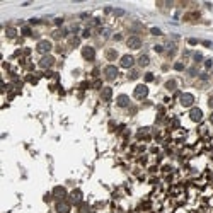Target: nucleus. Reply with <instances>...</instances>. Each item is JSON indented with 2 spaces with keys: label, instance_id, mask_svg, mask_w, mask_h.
<instances>
[{
  "label": "nucleus",
  "instance_id": "37",
  "mask_svg": "<svg viewBox=\"0 0 213 213\" xmlns=\"http://www.w3.org/2000/svg\"><path fill=\"white\" fill-rule=\"evenodd\" d=\"M200 78L201 80H208V73H200Z\"/></svg>",
  "mask_w": 213,
  "mask_h": 213
},
{
  "label": "nucleus",
  "instance_id": "10",
  "mask_svg": "<svg viewBox=\"0 0 213 213\" xmlns=\"http://www.w3.org/2000/svg\"><path fill=\"white\" fill-rule=\"evenodd\" d=\"M53 65H55V58L51 55H44V56H41V60H39V67L41 68H51Z\"/></svg>",
  "mask_w": 213,
  "mask_h": 213
},
{
  "label": "nucleus",
  "instance_id": "5",
  "mask_svg": "<svg viewBox=\"0 0 213 213\" xmlns=\"http://www.w3.org/2000/svg\"><path fill=\"white\" fill-rule=\"evenodd\" d=\"M126 46L130 49H140L142 48V39L138 38V36H130V38L126 39Z\"/></svg>",
  "mask_w": 213,
  "mask_h": 213
},
{
  "label": "nucleus",
  "instance_id": "22",
  "mask_svg": "<svg viewBox=\"0 0 213 213\" xmlns=\"http://www.w3.org/2000/svg\"><path fill=\"white\" fill-rule=\"evenodd\" d=\"M78 43H80V39H78L77 36H73V38L70 39V46H72V48H75V46H78Z\"/></svg>",
  "mask_w": 213,
  "mask_h": 213
},
{
  "label": "nucleus",
  "instance_id": "11",
  "mask_svg": "<svg viewBox=\"0 0 213 213\" xmlns=\"http://www.w3.org/2000/svg\"><path fill=\"white\" fill-rule=\"evenodd\" d=\"M70 203H67V201H56V205H55V212L56 213H70Z\"/></svg>",
  "mask_w": 213,
  "mask_h": 213
},
{
  "label": "nucleus",
  "instance_id": "31",
  "mask_svg": "<svg viewBox=\"0 0 213 213\" xmlns=\"http://www.w3.org/2000/svg\"><path fill=\"white\" fill-rule=\"evenodd\" d=\"M89 36H90V31H89V29L82 31V38H89Z\"/></svg>",
  "mask_w": 213,
  "mask_h": 213
},
{
  "label": "nucleus",
  "instance_id": "4",
  "mask_svg": "<svg viewBox=\"0 0 213 213\" xmlns=\"http://www.w3.org/2000/svg\"><path fill=\"white\" fill-rule=\"evenodd\" d=\"M179 101H181V106H184V107H191V106L194 104V96L191 94V92H184V94H181Z\"/></svg>",
  "mask_w": 213,
  "mask_h": 213
},
{
  "label": "nucleus",
  "instance_id": "18",
  "mask_svg": "<svg viewBox=\"0 0 213 213\" xmlns=\"http://www.w3.org/2000/svg\"><path fill=\"white\" fill-rule=\"evenodd\" d=\"M165 89H167V90H171V92H172V90H176V89H177V82H176L174 78L167 80V82H165Z\"/></svg>",
  "mask_w": 213,
  "mask_h": 213
},
{
  "label": "nucleus",
  "instance_id": "24",
  "mask_svg": "<svg viewBox=\"0 0 213 213\" xmlns=\"http://www.w3.org/2000/svg\"><path fill=\"white\" fill-rule=\"evenodd\" d=\"M20 32H22V36H31V28L29 26H26V28L20 29Z\"/></svg>",
  "mask_w": 213,
  "mask_h": 213
},
{
  "label": "nucleus",
  "instance_id": "20",
  "mask_svg": "<svg viewBox=\"0 0 213 213\" xmlns=\"http://www.w3.org/2000/svg\"><path fill=\"white\" fill-rule=\"evenodd\" d=\"M5 34H7L9 38H16V36H17V29H16V28H7Z\"/></svg>",
  "mask_w": 213,
  "mask_h": 213
},
{
  "label": "nucleus",
  "instance_id": "13",
  "mask_svg": "<svg viewBox=\"0 0 213 213\" xmlns=\"http://www.w3.org/2000/svg\"><path fill=\"white\" fill-rule=\"evenodd\" d=\"M116 104H118L119 107H128V106H130V97L126 96V94H121V96H118Z\"/></svg>",
  "mask_w": 213,
  "mask_h": 213
},
{
  "label": "nucleus",
  "instance_id": "23",
  "mask_svg": "<svg viewBox=\"0 0 213 213\" xmlns=\"http://www.w3.org/2000/svg\"><path fill=\"white\" fill-rule=\"evenodd\" d=\"M193 60H194V63H200V61H203V55L201 53H194Z\"/></svg>",
  "mask_w": 213,
  "mask_h": 213
},
{
  "label": "nucleus",
  "instance_id": "21",
  "mask_svg": "<svg viewBox=\"0 0 213 213\" xmlns=\"http://www.w3.org/2000/svg\"><path fill=\"white\" fill-rule=\"evenodd\" d=\"M174 70H176V72H183V70H184V63H183V61H176V63H174Z\"/></svg>",
  "mask_w": 213,
  "mask_h": 213
},
{
  "label": "nucleus",
  "instance_id": "1",
  "mask_svg": "<svg viewBox=\"0 0 213 213\" xmlns=\"http://www.w3.org/2000/svg\"><path fill=\"white\" fill-rule=\"evenodd\" d=\"M51 48H53V44H51V41H48V39H41V41H38V44H36L38 53H41L43 56L48 55L49 51H51Z\"/></svg>",
  "mask_w": 213,
  "mask_h": 213
},
{
  "label": "nucleus",
  "instance_id": "38",
  "mask_svg": "<svg viewBox=\"0 0 213 213\" xmlns=\"http://www.w3.org/2000/svg\"><path fill=\"white\" fill-rule=\"evenodd\" d=\"M90 24H92V26H97V24H99V19H92L90 20Z\"/></svg>",
  "mask_w": 213,
  "mask_h": 213
},
{
  "label": "nucleus",
  "instance_id": "39",
  "mask_svg": "<svg viewBox=\"0 0 213 213\" xmlns=\"http://www.w3.org/2000/svg\"><path fill=\"white\" fill-rule=\"evenodd\" d=\"M210 121H212V123H213V113H212V116H210Z\"/></svg>",
  "mask_w": 213,
  "mask_h": 213
},
{
  "label": "nucleus",
  "instance_id": "28",
  "mask_svg": "<svg viewBox=\"0 0 213 213\" xmlns=\"http://www.w3.org/2000/svg\"><path fill=\"white\" fill-rule=\"evenodd\" d=\"M188 73H189L191 77H196V75H198V70L193 67V68H189V70H188Z\"/></svg>",
  "mask_w": 213,
  "mask_h": 213
},
{
  "label": "nucleus",
  "instance_id": "3",
  "mask_svg": "<svg viewBox=\"0 0 213 213\" xmlns=\"http://www.w3.org/2000/svg\"><path fill=\"white\" fill-rule=\"evenodd\" d=\"M118 67H114V65H107L106 68H104V77H106V80H109V82H113L114 78L118 77Z\"/></svg>",
  "mask_w": 213,
  "mask_h": 213
},
{
  "label": "nucleus",
  "instance_id": "16",
  "mask_svg": "<svg viewBox=\"0 0 213 213\" xmlns=\"http://www.w3.org/2000/svg\"><path fill=\"white\" fill-rule=\"evenodd\" d=\"M138 65H140V67H148V65H150V56H148V55H142V56L138 58Z\"/></svg>",
  "mask_w": 213,
  "mask_h": 213
},
{
  "label": "nucleus",
  "instance_id": "19",
  "mask_svg": "<svg viewBox=\"0 0 213 213\" xmlns=\"http://www.w3.org/2000/svg\"><path fill=\"white\" fill-rule=\"evenodd\" d=\"M165 51H167V56H174L176 55V46L172 43H167V44H165Z\"/></svg>",
  "mask_w": 213,
  "mask_h": 213
},
{
  "label": "nucleus",
  "instance_id": "12",
  "mask_svg": "<svg viewBox=\"0 0 213 213\" xmlns=\"http://www.w3.org/2000/svg\"><path fill=\"white\" fill-rule=\"evenodd\" d=\"M82 191L80 189H73L72 193H70V203H73V205H77V203H80L82 201Z\"/></svg>",
  "mask_w": 213,
  "mask_h": 213
},
{
  "label": "nucleus",
  "instance_id": "7",
  "mask_svg": "<svg viewBox=\"0 0 213 213\" xmlns=\"http://www.w3.org/2000/svg\"><path fill=\"white\" fill-rule=\"evenodd\" d=\"M189 119L194 121V123H200V121L203 119V111H201L200 107H191V111H189Z\"/></svg>",
  "mask_w": 213,
  "mask_h": 213
},
{
  "label": "nucleus",
  "instance_id": "34",
  "mask_svg": "<svg viewBox=\"0 0 213 213\" xmlns=\"http://www.w3.org/2000/svg\"><path fill=\"white\" fill-rule=\"evenodd\" d=\"M208 107H212V109H213V94L208 97Z\"/></svg>",
  "mask_w": 213,
  "mask_h": 213
},
{
  "label": "nucleus",
  "instance_id": "29",
  "mask_svg": "<svg viewBox=\"0 0 213 213\" xmlns=\"http://www.w3.org/2000/svg\"><path fill=\"white\" fill-rule=\"evenodd\" d=\"M80 213H90V210H89L87 205H82V206H80Z\"/></svg>",
  "mask_w": 213,
  "mask_h": 213
},
{
  "label": "nucleus",
  "instance_id": "8",
  "mask_svg": "<svg viewBox=\"0 0 213 213\" xmlns=\"http://www.w3.org/2000/svg\"><path fill=\"white\" fill-rule=\"evenodd\" d=\"M119 65H121V68H131L135 65V58L131 55H123L119 58Z\"/></svg>",
  "mask_w": 213,
  "mask_h": 213
},
{
  "label": "nucleus",
  "instance_id": "35",
  "mask_svg": "<svg viewBox=\"0 0 213 213\" xmlns=\"http://www.w3.org/2000/svg\"><path fill=\"white\" fill-rule=\"evenodd\" d=\"M212 65H213L212 60H206V61H205V67H206V68H212Z\"/></svg>",
  "mask_w": 213,
  "mask_h": 213
},
{
  "label": "nucleus",
  "instance_id": "2",
  "mask_svg": "<svg viewBox=\"0 0 213 213\" xmlns=\"http://www.w3.org/2000/svg\"><path fill=\"white\" fill-rule=\"evenodd\" d=\"M133 96H135V99H138V101L145 99V97L148 96V87H147L145 84H140V85H136L135 90H133Z\"/></svg>",
  "mask_w": 213,
  "mask_h": 213
},
{
  "label": "nucleus",
  "instance_id": "32",
  "mask_svg": "<svg viewBox=\"0 0 213 213\" xmlns=\"http://www.w3.org/2000/svg\"><path fill=\"white\" fill-rule=\"evenodd\" d=\"M188 43H189L191 46H194V44H198V39H194V38H189V39H188Z\"/></svg>",
  "mask_w": 213,
  "mask_h": 213
},
{
  "label": "nucleus",
  "instance_id": "15",
  "mask_svg": "<svg viewBox=\"0 0 213 213\" xmlns=\"http://www.w3.org/2000/svg\"><path fill=\"white\" fill-rule=\"evenodd\" d=\"M136 136H138L140 140H147V138L150 136V128H142V130H138Z\"/></svg>",
  "mask_w": 213,
  "mask_h": 213
},
{
  "label": "nucleus",
  "instance_id": "9",
  "mask_svg": "<svg viewBox=\"0 0 213 213\" xmlns=\"http://www.w3.org/2000/svg\"><path fill=\"white\" fill-rule=\"evenodd\" d=\"M67 194L68 193H67V189H65L63 186H55V188H53V196H55L58 201H63V200L67 198Z\"/></svg>",
  "mask_w": 213,
  "mask_h": 213
},
{
  "label": "nucleus",
  "instance_id": "17",
  "mask_svg": "<svg viewBox=\"0 0 213 213\" xmlns=\"http://www.w3.org/2000/svg\"><path fill=\"white\" fill-rule=\"evenodd\" d=\"M106 58L109 60V61H114V60L118 58V51H116V49H113V48L107 49V51H106Z\"/></svg>",
  "mask_w": 213,
  "mask_h": 213
},
{
  "label": "nucleus",
  "instance_id": "25",
  "mask_svg": "<svg viewBox=\"0 0 213 213\" xmlns=\"http://www.w3.org/2000/svg\"><path fill=\"white\" fill-rule=\"evenodd\" d=\"M150 32H152L154 36H162V31L159 29V28H152V29H150Z\"/></svg>",
  "mask_w": 213,
  "mask_h": 213
},
{
  "label": "nucleus",
  "instance_id": "6",
  "mask_svg": "<svg viewBox=\"0 0 213 213\" xmlns=\"http://www.w3.org/2000/svg\"><path fill=\"white\" fill-rule=\"evenodd\" d=\"M82 56H84V60H87V61H94L96 60V49L92 48V46H84L82 48Z\"/></svg>",
  "mask_w": 213,
  "mask_h": 213
},
{
  "label": "nucleus",
  "instance_id": "26",
  "mask_svg": "<svg viewBox=\"0 0 213 213\" xmlns=\"http://www.w3.org/2000/svg\"><path fill=\"white\" fill-rule=\"evenodd\" d=\"M154 80V73L152 72H147L145 73V82H152Z\"/></svg>",
  "mask_w": 213,
  "mask_h": 213
},
{
  "label": "nucleus",
  "instance_id": "33",
  "mask_svg": "<svg viewBox=\"0 0 213 213\" xmlns=\"http://www.w3.org/2000/svg\"><path fill=\"white\" fill-rule=\"evenodd\" d=\"M116 16H125V10H121V9H116V10H113Z\"/></svg>",
  "mask_w": 213,
  "mask_h": 213
},
{
  "label": "nucleus",
  "instance_id": "36",
  "mask_svg": "<svg viewBox=\"0 0 213 213\" xmlns=\"http://www.w3.org/2000/svg\"><path fill=\"white\" fill-rule=\"evenodd\" d=\"M113 38H114V41H121V39H123V36H121V34H114Z\"/></svg>",
  "mask_w": 213,
  "mask_h": 213
},
{
  "label": "nucleus",
  "instance_id": "14",
  "mask_svg": "<svg viewBox=\"0 0 213 213\" xmlns=\"http://www.w3.org/2000/svg\"><path fill=\"white\" fill-rule=\"evenodd\" d=\"M101 97H102V101H109L111 97H113V89L111 87H104L101 90Z\"/></svg>",
  "mask_w": 213,
  "mask_h": 213
},
{
  "label": "nucleus",
  "instance_id": "30",
  "mask_svg": "<svg viewBox=\"0 0 213 213\" xmlns=\"http://www.w3.org/2000/svg\"><path fill=\"white\" fill-rule=\"evenodd\" d=\"M136 77H138V72H136V70H131V73H130V78H131V80H135Z\"/></svg>",
  "mask_w": 213,
  "mask_h": 213
},
{
  "label": "nucleus",
  "instance_id": "27",
  "mask_svg": "<svg viewBox=\"0 0 213 213\" xmlns=\"http://www.w3.org/2000/svg\"><path fill=\"white\" fill-rule=\"evenodd\" d=\"M154 49L157 51V53H164V51H165V48L162 46V44H155V46H154Z\"/></svg>",
  "mask_w": 213,
  "mask_h": 213
}]
</instances>
